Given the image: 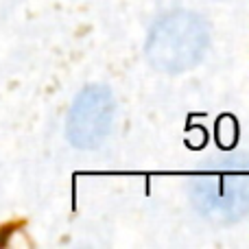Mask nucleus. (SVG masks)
I'll return each mask as SVG.
<instances>
[{
    "label": "nucleus",
    "instance_id": "1",
    "mask_svg": "<svg viewBox=\"0 0 249 249\" xmlns=\"http://www.w3.org/2000/svg\"><path fill=\"white\" fill-rule=\"evenodd\" d=\"M210 44V33L201 16L177 9L153 24L146 39V59L155 70L179 74L195 68L203 59Z\"/></svg>",
    "mask_w": 249,
    "mask_h": 249
},
{
    "label": "nucleus",
    "instance_id": "2",
    "mask_svg": "<svg viewBox=\"0 0 249 249\" xmlns=\"http://www.w3.org/2000/svg\"><path fill=\"white\" fill-rule=\"evenodd\" d=\"M199 212L214 221H236L249 212V160L228 158L210 164L190 186Z\"/></svg>",
    "mask_w": 249,
    "mask_h": 249
},
{
    "label": "nucleus",
    "instance_id": "3",
    "mask_svg": "<svg viewBox=\"0 0 249 249\" xmlns=\"http://www.w3.org/2000/svg\"><path fill=\"white\" fill-rule=\"evenodd\" d=\"M116 101L107 86H88L79 92L68 114L66 131L77 149H96L109 136Z\"/></svg>",
    "mask_w": 249,
    "mask_h": 249
}]
</instances>
